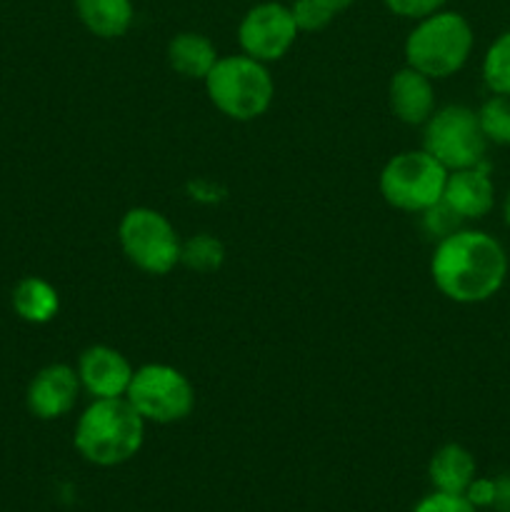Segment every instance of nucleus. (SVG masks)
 <instances>
[{"label":"nucleus","instance_id":"obj_1","mask_svg":"<svg viewBox=\"0 0 510 512\" xmlns=\"http://www.w3.org/2000/svg\"><path fill=\"white\" fill-rule=\"evenodd\" d=\"M430 278L453 303H485L508 278V253L498 238L483 230H450L435 245Z\"/></svg>","mask_w":510,"mask_h":512},{"label":"nucleus","instance_id":"obj_2","mask_svg":"<svg viewBox=\"0 0 510 512\" xmlns=\"http://www.w3.org/2000/svg\"><path fill=\"white\" fill-rule=\"evenodd\" d=\"M145 420L128 398L93 400L75 423L73 445L83 460L98 468H115L140 453L145 440Z\"/></svg>","mask_w":510,"mask_h":512},{"label":"nucleus","instance_id":"obj_3","mask_svg":"<svg viewBox=\"0 0 510 512\" xmlns=\"http://www.w3.org/2000/svg\"><path fill=\"white\" fill-rule=\"evenodd\" d=\"M475 33L463 13L438 10L423 20H415L405 38V65L420 70L430 80H443L463 70L473 53Z\"/></svg>","mask_w":510,"mask_h":512},{"label":"nucleus","instance_id":"obj_4","mask_svg":"<svg viewBox=\"0 0 510 512\" xmlns=\"http://www.w3.org/2000/svg\"><path fill=\"white\" fill-rule=\"evenodd\" d=\"M203 83L210 103L225 118L238 123H248L268 113L275 98V83L268 65L245 53L218 58Z\"/></svg>","mask_w":510,"mask_h":512},{"label":"nucleus","instance_id":"obj_5","mask_svg":"<svg viewBox=\"0 0 510 512\" xmlns=\"http://www.w3.org/2000/svg\"><path fill=\"white\" fill-rule=\"evenodd\" d=\"M448 170L428 150H403L383 165L378 190L385 203L403 213H428L440 205Z\"/></svg>","mask_w":510,"mask_h":512},{"label":"nucleus","instance_id":"obj_6","mask_svg":"<svg viewBox=\"0 0 510 512\" xmlns=\"http://www.w3.org/2000/svg\"><path fill=\"white\" fill-rule=\"evenodd\" d=\"M118 243L125 258L148 275H168L180 265V240L175 225L155 208H130L118 223Z\"/></svg>","mask_w":510,"mask_h":512},{"label":"nucleus","instance_id":"obj_7","mask_svg":"<svg viewBox=\"0 0 510 512\" xmlns=\"http://www.w3.org/2000/svg\"><path fill=\"white\" fill-rule=\"evenodd\" d=\"M125 398L145 423L155 425L180 423L195 408V388L188 375L165 363H148L135 368Z\"/></svg>","mask_w":510,"mask_h":512},{"label":"nucleus","instance_id":"obj_8","mask_svg":"<svg viewBox=\"0 0 510 512\" xmlns=\"http://www.w3.org/2000/svg\"><path fill=\"white\" fill-rule=\"evenodd\" d=\"M485 148H488V140L480 128L478 110L468 105L435 108V113L425 120L423 150H428L448 173L483 165Z\"/></svg>","mask_w":510,"mask_h":512},{"label":"nucleus","instance_id":"obj_9","mask_svg":"<svg viewBox=\"0 0 510 512\" xmlns=\"http://www.w3.org/2000/svg\"><path fill=\"white\" fill-rule=\"evenodd\" d=\"M295 38H298V28L285 0H265V3L253 5L240 18V53L265 65L283 60L295 45Z\"/></svg>","mask_w":510,"mask_h":512},{"label":"nucleus","instance_id":"obj_10","mask_svg":"<svg viewBox=\"0 0 510 512\" xmlns=\"http://www.w3.org/2000/svg\"><path fill=\"white\" fill-rule=\"evenodd\" d=\"M80 380L73 365L50 363L33 375L25 390V405L38 420H60L75 408Z\"/></svg>","mask_w":510,"mask_h":512},{"label":"nucleus","instance_id":"obj_11","mask_svg":"<svg viewBox=\"0 0 510 512\" xmlns=\"http://www.w3.org/2000/svg\"><path fill=\"white\" fill-rule=\"evenodd\" d=\"M75 373H78L80 388L93 400L125 398L135 368L120 350L110 345H90L80 353Z\"/></svg>","mask_w":510,"mask_h":512},{"label":"nucleus","instance_id":"obj_12","mask_svg":"<svg viewBox=\"0 0 510 512\" xmlns=\"http://www.w3.org/2000/svg\"><path fill=\"white\" fill-rule=\"evenodd\" d=\"M440 205L448 208L458 220L485 218L495 205V185L488 170L483 165L450 170Z\"/></svg>","mask_w":510,"mask_h":512},{"label":"nucleus","instance_id":"obj_13","mask_svg":"<svg viewBox=\"0 0 510 512\" xmlns=\"http://www.w3.org/2000/svg\"><path fill=\"white\" fill-rule=\"evenodd\" d=\"M388 105L400 123L425 125V120L435 113L433 80L410 65L395 70L388 83Z\"/></svg>","mask_w":510,"mask_h":512},{"label":"nucleus","instance_id":"obj_14","mask_svg":"<svg viewBox=\"0 0 510 512\" xmlns=\"http://www.w3.org/2000/svg\"><path fill=\"white\" fill-rule=\"evenodd\" d=\"M475 478H478V465L473 453L458 443L440 445L428 463V480L438 493L465 495Z\"/></svg>","mask_w":510,"mask_h":512},{"label":"nucleus","instance_id":"obj_15","mask_svg":"<svg viewBox=\"0 0 510 512\" xmlns=\"http://www.w3.org/2000/svg\"><path fill=\"white\" fill-rule=\"evenodd\" d=\"M168 65L185 80H205L213 65L218 63V48L213 40L195 30H183L170 38L165 50Z\"/></svg>","mask_w":510,"mask_h":512},{"label":"nucleus","instance_id":"obj_16","mask_svg":"<svg viewBox=\"0 0 510 512\" xmlns=\"http://www.w3.org/2000/svg\"><path fill=\"white\" fill-rule=\"evenodd\" d=\"M75 15L100 40L123 38L135 23L133 0H73Z\"/></svg>","mask_w":510,"mask_h":512},{"label":"nucleus","instance_id":"obj_17","mask_svg":"<svg viewBox=\"0 0 510 512\" xmlns=\"http://www.w3.org/2000/svg\"><path fill=\"white\" fill-rule=\"evenodd\" d=\"M10 303H13L15 315L23 323L30 325H45L58 315L60 310V295L55 285H50L45 278L38 275H25L18 280L10 293Z\"/></svg>","mask_w":510,"mask_h":512},{"label":"nucleus","instance_id":"obj_18","mask_svg":"<svg viewBox=\"0 0 510 512\" xmlns=\"http://www.w3.org/2000/svg\"><path fill=\"white\" fill-rule=\"evenodd\" d=\"M225 248L215 235L200 233L195 238L183 240L180 245V265L195 270V273H213L223 265Z\"/></svg>","mask_w":510,"mask_h":512},{"label":"nucleus","instance_id":"obj_19","mask_svg":"<svg viewBox=\"0 0 510 512\" xmlns=\"http://www.w3.org/2000/svg\"><path fill=\"white\" fill-rule=\"evenodd\" d=\"M483 80L493 95H510V30L500 33L485 50Z\"/></svg>","mask_w":510,"mask_h":512},{"label":"nucleus","instance_id":"obj_20","mask_svg":"<svg viewBox=\"0 0 510 512\" xmlns=\"http://www.w3.org/2000/svg\"><path fill=\"white\" fill-rule=\"evenodd\" d=\"M480 128L488 143L510 145V95H493L478 110Z\"/></svg>","mask_w":510,"mask_h":512},{"label":"nucleus","instance_id":"obj_21","mask_svg":"<svg viewBox=\"0 0 510 512\" xmlns=\"http://www.w3.org/2000/svg\"><path fill=\"white\" fill-rule=\"evenodd\" d=\"M288 8L298 33H320L335 20V15L318 0H288Z\"/></svg>","mask_w":510,"mask_h":512},{"label":"nucleus","instance_id":"obj_22","mask_svg":"<svg viewBox=\"0 0 510 512\" xmlns=\"http://www.w3.org/2000/svg\"><path fill=\"white\" fill-rule=\"evenodd\" d=\"M445 3H448V0H383V5L390 13L398 15V18L413 20V23L443 10Z\"/></svg>","mask_w":510,"mask_h":512},{"label":"nucleus","instance_id":"obj_23","mask_svg":"<svg viewBox=\"0 0 510 512\" xmlns=\"http://www.w3.org/2000/svg\"><path fill=\"white\" fill-rule=\"evenodd\" d=\"M413 512H478V508L470 505L465 495H450L433 490V493L425 495V498L415 505Z\"/></svg>","mask_w":510,"mask_h":512},{"label":"nucleus","instance_id":"obj_24","mask_svg":"<svg viewBox=\"0 0 510 512\" xmlns=\"http://www.w3.org/2000/svg\"><path fill=\"white\" fill-rule=\"evenodd\" d=\"M465 498H468L470 505L475 508H493L495 498H498V485L490 478H475L473 483L465 490Z\"/></svg>","mask_w":510,"mask_h":512},{"label":"nucleus","instance_id":"obj_25","mask_svg":"<svg viewBox=\"0 0 510 512\" xmlns=\"http://www.w3.org/2000/svg\"><path fill=\"white\" fill-rule=\"evenodd\" d=\"M495 485H498V498H495V505H500L503 512L510 510V478L495 480Z\"/></svg>","mask_w":510,"mask_h":512},{"label":"nucleus","instance_id":"obj_26","mask_svg":"<svg viewBox=\"0 0 510 512\" xmlns=\"http://www.w3.org/2000/svg\"><path fill=\"white\" fill-rule=\"evenodd\" d=\"M318 3L323 5V8H328L333 15H340V13H345V10H348L355 0H318Z\"/></svg>","mask_w":510,"mask_h":512},{"label":"nucleus","instance_id":"obj_27","mask_svg":"<svg viewBox=\"0 0 510 512\" xmlns=\"http://www.w3.org/2000/svg\"><path fill=\"white\" fill-rule=\"evenodd\" d=\"M503 220H505V225L510 228V193H508V198H505V205H503Z\"/></svg>","mask_w":510,"mask_h":512},{"label":"nucleus","instance_id":"obj_28","mask_svg":"<svg viewBox=\"0 0 510 512\" xmlns=\"http://www.w3.org/2000/svg\"><path fill=\"white\" fill-rule=\"evenodd\" d=\"M505 512H510V510H505Z\"/></svg>","mask_w":510,"mask_h":512}]
</instances>
